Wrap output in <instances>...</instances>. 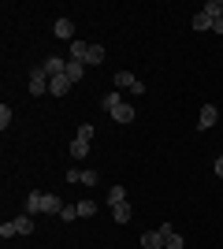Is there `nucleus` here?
Instances as JSON below:
<instances>
[{
  "label": "nucleus",
  "mask_w": 223,
  "mask_h": 249,
  "mask_svg": "<svg viewBox=\"0 0 223 249\" xmlns=\"http://www.w3.org/2000/svg\"><path fill=\"white\" fill-rule=\"evenodd\" d=\"M15 234H19L15 219H4V223H0V238H15Z\"/></svg>",
  "instance_id": "nucleus-22"
},
{
  "label": "nucleus",
  "mask_w": 223,
  "mask_h": 249,
  "mask_svg": "<svg viewBox=\"0 0 223 249\" xmlns=\"http://www.w3.org/2000/svg\"><path fill=\"white\" fill-rule=\"evenodd\" d=\"M190 26H193V30H212V19H208L205 11H197V15L190 19Z\"/></svg>",
  "instance_id": "nucleus-15"
},
{
  "label": "nucleus",
  "mask_w": 223,
  "mask_h": 249,
  "mask_svg": "<svg viewBox=\"0 0 223 249\" xmlns=\"http://www.w3.org/2000/svg\"><path fill=\"white\" fill-rule=\"evenodd\" d=\"M220 119V112H216V104H205L201 108V115H197V130H208V126Z\"/></svg>",
  "instance_id": "nucleus-6"
},
{
  "label": "nucleus",
  "mask_w": 223,
  "mask_h": 249,
  "mask_svg": "<svg viewBox=\"0 0 223 249\" xmlns=\"http://www.w3.org/2000/svg\"><path fill=\"white\" fill-rule=\"evenodd\" d=\"M97 63H104V49H101V45H89V52H86V67H97Z\"/></svg>",
  "instance_id": "nucleus-11"
},
{
  "label": "nucleus",
  "mask_w": 223,
  "mask_h": 249,
  "mask_svg": "<svg viewBox=\"0 0 223 249\" xmlns=\"http://www.w3.org/2000/svg\"><path fill=\"white\" fill-rule=\"evenodd\" d=\"M86 52H89V45H86V41H71V60H82L86 63Z\"/></svg>",
  "instance_id": "nucleus-17"
},
{
  "label": "nucleus",
  "mask_w": 223,
  "mask_h": 249,
  "mask_svg": "<svg viewBox=\"0 0 223 249\" xmlns=\"http://www.w3.org/2000/svg\"><path fill=\"white\" fill-rule=\"evenodd\" d=\"M49 82H52V78L37 67V71L30 74V93H34V97H45V93H49Z\"/></svg>",
  "instance_id": "nucleus-4"
},
{
  "label": "nucleus",
  "mask_w": 223,
  "mask_h": 249,
  "mask_svg": "<svg viewBox=\"0 0 223 249\" xmlns=\"http://www.w3.org/2000/svg\"><path fill=\"white\" fill-rule=\"evenodd\" d=\"M212 30H216V34H223V15H216V19H212Z\"/></svg>",
  "instance_id": "nucleus-28"
},
{
  "label": "nucleus",
  "mask_w": 223,
  "mask_h": 249,
  "mask_svg": "<svg viewBox=\"0 0 223 249\" xmlns=\"http://www.w3.org/2000/svg\"><path fill=\"white\" fill-rule=\"evenodd\" d=\"M41 71L49 74V78H60V74H67V60H60V56H49V60L41 63Z\"/></svg>",
  "instance_id": "nucleus-5"
},
{
  "label": "nucleus",
  "mask_w": 223,
  "mask_h": 249,
  "mask_svg": "<svg viewBox=\"0 0 223 249\" xmlns=\"http://www.w3.org/2000/svg\"><path fill=\"white\" fill-rule=\"evenodd\" d=\"M112 219H116V223H130V219H134V212H130L127 201H123V205H112Z\"/></svg>",
  "instance_id": "nucleus-9"
},
{
  "label": "nucleus",
  "mask_w": 223,
  "mask_h": 249,
  "mask_svg": "<svg viewBox=\"0 0 223 249\" xmlns=\"http://www.w3.org/2000/svg\"><path fill=\"white\" fill-rule=\"evenodd\" d=\"M97 212V201H78V216H93Z\"/></svg>",
  "instance_id": "nucleus-23"
},
{
  "label": "nucleus",
  "mask_w": 223,
  "mask_h": 249,
  "mask_svg": "<svg viewBox=\"0 0 223 249\" xmlns=\"http://www.w3.org/2000/svg\"><path fill=\"white\" fill-rule=\"evenodd\" d=\"M123 201H127V190H123V186H112V190H108V205H123Z\"/></svg>",
  "instance_id": "nucleus-18"
},
{
  "label": "nucleus",
  "mask_w": 223,
  "mask_h": 249,
  "mask_svg": "<svg viewBox=\"0 0 223 249\" xmlns=\"http://www.w3.org/2000/svg\"><path fill=\"white\" fill-rule=\"evenodd\" d=\"M160 234H164V249H186V242H182V234L171 223H160Z\"/></svg>",
  "instance_id": "nucleus-3"
},
{
  "label": "nucleus",
  "mask_w": 223,
  "mask_h": 249,
  "mask_svg": "<svg viewBox=\"0 0 223 249\" xmlns=\"http://www.w3.org/2000/svg\"><path fill=\"white\" fill-rule=\"evenodd\" d=\"M205 15H208V19H216V15H223V0H208V4H205Z\"/></svg>",
  "instance_id": "nucleus-19"
},
{
  "label": "nucleus",
  "mask_w": 223,
  "mask_h": 249,
  "mask_svg": "<svg viewBox=\"0 0 223 249\" xmlns=\"http://www.w3.org/2000/svg\"><path fill=\"white\" fill-rule=\"evenodd\" d=\"M67 182H82V171H78V167H67Z\"/></svg>",
  "instance_id": "nucleus-26"
},
{
  "label": "nucleus",
  "mask_w": 223,
  "mask_h": 249,
  "mask_svg": "<svg viewBox=\"0 0 223 249\" xmlns=\"http://www.w3.org/2000/svg\"><path fill=\"white\" fill-rule=\"evenodd\" d=\"M93 134H97V126H93V123H82L78 130H74V138H78V142H86V145L93 142Z\"/></svg>",
  "instance_id": "nucleus-14"
},
{
  "label": "nucleus",
  "mask_w": 223,
  "mask_h": 249,
  "mask_svg": "<svg viewBox=\"0 0 223 249\" xmlns=\"http://www.w3.org/2000/svg\"><path fill=\"white\" fill-rule=\"evenodd\" d=\"M82 74H86V63L82 60H67V82H82Z\"/></svg>",
  "instance_id": "nucleus-8"
},
{
  "label": "nucleus",
  "mask_w": 223,
  "mask_h": 249,
  "mask_svg": "<svg viewBox=\"0 0 223 249\" xmlns=\"http://www.w3.org/2000/svg\"><path fill=\"white\" fill-rule=\"evenodd\" d=\"M116 104H123V97H119V93H104V97H101V108H104V112H112Z\"/></svg>",
  "instance_id": "nucleus-21"
},
{
  "label": "nucleus",
  "mask_w": 223,
  "mask_h": 249,
  "mask_svg": "<svg viewBox=\"0 0 223 249\" xmlns=\"http://www.w3.org/2000/svg\"><path fill=\"white\" fill-rule=\"evenodd\" d=\"M56 37L71 41V37H74V22H71V19H60V22H56Z\"/></svg>",
  "instance_id": "nucleus-12"
},
{
  "label": "nucleus",
  "mask_w": 223,
  "mask_h": 249,
  "mask_svg": "<svg viewBox=\"0 0 223 249\" xmlns=\"http://www.w3.org/2000/svg\"><path fill=\"white\" fill-rule=\"evenodd\" d=\"M15 227H19V234H30V231H34V216H30V212L19 216V219H15Z\"/></svg>",
  "instance_id": "nucleus-20"
},
{
  "label": "nucleus",
  "mask_w": 223,
  "mask_h": 249,
  "mask_svg": "<svg viewBox=\"0 0 223 249\" xmlns=\"http://www.w3.org/2000/svg\"><path fill=\"white\" fill-rule=\"evenodd\" d=\"M67 86H71V82H67V74H60V78H52V82H49V93H52V97H64Z\"/></svg>",
  "instance_id": "nucleus-13"
},
{
  "label": "nucleus",
  "mask_w": 223,
  "mask_h": 249,
  "mask_svg": "<svg viewBox=\"0 0 223 249\" xmlns=\"http://www.w3.org/2000/svg\"><path fill=\"white\" fill-rule=\"evenodd\" d=\"M116 86H119V89H130V93H145V82L134 78L130 71H116Z\"/></svg>",
  "instance_id": "nucleus-2"
},
{
  "label": "nucleus",
  "mask_w": 223,
  "mask_h": 249,
  "mask_svg": "<svg viewBox=\"0 0 223 249\" xmlns=\"http://www.w3.org/2000/svg\"><path fill=\"white\" fill-rule=\"evenodd\" d=\"M8 123H11V108H8V104H0V126L8 130Z\"/></svg>",
  "instance_id": "nucleus-25"
},
{
  "label": "nucleus",
  "mask_w": 223,
  "mask_h": 249,
  "mask_svg": "<svg viewBox=\"0 0 223 249\" xmlns=\"http://www.w3.org/2000/svg\"><path fill=\"white\" fill-rule=\"evenodd\" d=\"M60 219H67V223H71V219H78V205H64V212H60Z\"/></svg>",
  "instance_id": "nucleus-24"
},
{
  "label": "nucleus",
  "mask_w": 223,
  "mask_h": 249,
  "mask_svg": "<svg viewBox=\"0 0 223 249\" xmlns=\"http://www.w3.org/2000/svg\"><path fill=\"white\" fill-rule=\"evenodd\" d=\"M108 115H112L116 123H134V108H130L127 101H123V104H116V108H112V112H108Z\"/></svg>",
  "instance_id": "nucleus-7"
},
{
  "label": "nucleus",
  "mask_w": 223,
  "mask_h": 249,
  "mask_svg": "<svg viewBox=\"0 0 223 249\" xmlns=\"http://www.w3.org/2000/svg\"><path fill=\"white\" fill-rule=\"evenodd\" d=\"M141 246L145 249H164V234H160V231H145V234H141Z\"/></svg>",
  "instance_id": "nucleus-10"
},
{
  "label": "nucleus",
  "mask_w": 223,
  "mask_h": 249,
  "mask_svg": "<svg viewBox=\"0 0 223 249\" xmlns=\"http://www.w3.org/2000/svg\"><path fill=\"white\" fill-rule=\"evenodd\" d=\"M26 212H49V216H60L64 212V201L56 197V194H30V201H26Z\"/></svg>",
  "instance_id": "nucleus-1"
},
{
  "label": "nucleus",
  "mask_w": 223,
  "mask_h": 249,
  "mask_svg": "<svg viewBox=\"0 0 223 249\" xmlns=\"http://www.w3.org/2000/svg\"><path fill=\"white\" fill-rule=\"evenodd\" d=\"M216 178H223V156L216 160Z\"/></svg>",
  "instance_id": "nucleus-29"
},
{
  "label": "nucleus",
  "mask_w": 223,
  "mask_h": 249,
  "mask_svg": "<svg viewBox=\"0 0 223 249\" xmlns=\"http://www.w3.org/2000/svg\"><path fill=\"white\" fill-rule=\"evenodd\" d=\"M82 182L86 186H97V171H82Z\"/></svg>",
  "instance_id": "nucleus-27"
},
{
  "label": "nucleus",
  "mask_w": 223,
  "mask_h": 249,
  "mask_svg": "<svg viewBox=\"0 0 223 249\" xmlns=\"http://www.w3.org/2000/svg\"><path fill=\"white\" fill-rule=\"evenodd\" d=\"M86 153H89V145L74 138V142H71V160H86Z\"/></svg>",
  "instance_id": "nucleus-16"
}]
</instances>
